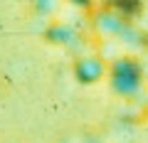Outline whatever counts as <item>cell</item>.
I'll return each mask as SVG.
<instances>
[{
  "label": "cell",
  "mask_w": 148,
  "mask_h": 143,
  "mask_svg": "<svg viewBox=\"0 0 148 143\" xmlns=\"http://www.w3.org/2000/svg\"><path fill=\"white\" fill-rule=\"evenodd\" d=\"M74 74H77L79 81L91 84V81H99L101 77H104V64H101L96 57H82V59H77V64H74Z\"/></svg>",
  "instance_id": "6da1fadb"
},
{
  "label": "cell",
  "mask_w": 148,
  "mask_h": 143,
  "mask_svg": "<svg viewBox=\"0 0 148 143\" xmlns=\"http://www.w3.org/2000/svg\"><path fill=\"white\" fill-rule=\"evenodd\" d=\"M57 143H96V138H94V133L86 131V128L72 126V128H67V131H62L57 136Z\"/></svg>",
  "instance_id": "7a4b0ae2"
},
{
  "label": "cell",
  "mask_w": 148,
  "mask_h": 143,
  "mask_svg": "<svg viewBox=\"0 0 148 143\" xmlns=\"http://www.w3.org/2000/svg\"><path fill=\"white\" fill-rule=\"evenodd\" d=\"M8 143H25V141H8Z\"/></svg>",
  "instance_id": "3957f363"
},
{
  "label": "cell",
  "mask_w": 148,
  "mask_h": 143,
  "mask_svg": "<svg viewBox=\"0 0 148 143\" xmlns=\"http://www.w3.org/2000/svg\"><path fill=\"white\" fill-rule=\"evenodd\" d=\"M74 3H89V0H74Z\"/></svg>",
  "instance_id": "277c9868"
}]
</instances>
